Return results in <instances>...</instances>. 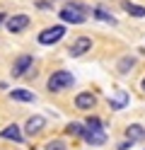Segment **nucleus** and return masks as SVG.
<instances>
[{
  "label": "nucleus",
  "mask_w": 145,
  "mask_h": 150,
  "mask_svg": "<svg viewBox=\"0 0 145 150\" xmlns=\"http://www.w3.org/2000/svg\"><path fill=\"white\" fill-rule=\"evenodd\" d=\"M5 22H7V15H5V12H0V27H3Z\"/></svg>",
  "instance_id": "4be33fe9"
},
{
  "label": "nucleus",
  "mask_w": 145,
  "mask_h": 150,
  "mask_svg": "<svg viewBox=\"0 0 145 150\" xmlns=\"http://www.w3.org/2000/svg\"><path fill=\"white\" fill-rule=\"evenodd\" d=\"M73 104L77 111H92L97 107V97L92 95V92H77L75 99H73Z\"/></svg>",
  "instance_id": "423d86ee"
},
{
  "label": "nucleus",
  "mask_w": 145,
  "mask_h": 150,
  "mask_svg": "<svg viewBox=\"0 0 145 150\" xmlns=\"http://www.w3.org/2000/svg\"><path fill=\"white\" fill-rule=\"evenodd\" d=\"M75 85V75L70 70H56L48 75V82H46V90L53 92V95H58V92H65L70 90Z\"/></svg>",
  "instance_id": "f257e3e1"
},
{
  "label": "nucleus",
  "mask_w": 145,
  "mask_h": 150,
  "mask_svg": "<svg viewBox=\"0 0 145 150\" xmlns=\"http://www.w3.org/2000/svg\"><path fill=\"white\" fill-rule=\"evenodd\" d=\"M85 128H87V131H104V119H99V116H87V119H85Z\"/></svg>",
  "instance_id": "f3484780"
},
{
  "label": "nucleus",
  "mask_w": 145,
  "mask_h": 150,
  "mask_svg": "<svg viewBox=\"0 0 145 150\" xmlns=\"http://www.w3.org/2000/svg\"><path fill=\"white\" fill-rule=\"evenodd\" d=\"M121 7H123V12L128 15V17H145V7L143 5H138V3H131V0H123L121 3Z\"/></svg>",
  "instance_id": "ddd939ff"
},
{
  "label": "nucleus",
  "mask_w": 145,
  "mask_h": 150,
  "mask_svg": "<svg viewBox=\"0 0 145 150\" xmlns=\"http://www.w3.org/2000/svg\"><path fill=\"white\" fill-rule=\"evenodd\" d=\"M44 150H68V145H65V140H48Z\"/></svg>",
  "instance_id": "6ab92c4d"
},
{
  "label": "nucleus",
  "mask_w": 145,
  "mask_h": 150,
  "mask_svg": "<svg viewBox=\"0 0 145 150\" xmlns=\"http://www.w3.org/2000/svg\"><path fill=\"white\" fill-rule=\"evenodd\" d=\"M126 138L133 140V143H143V140H145V126L128 124V126H126Z\"/></svg>",
  "instance_id": "9d476101"
},
{
  "label": "nucleus",
  "mask_w": 145,
  "mask_h": 150,
  "mask_svg": "<svg viewBox=\"0 0 145 150\" xmlns=\"http://www.w3.org/2000/svg\"><path fill=\"white\" fill-rule=\"evenodd\" d=\"M63 36H65V27H63V24H53V27H46V29L39 32L36 41L41 44V46H53V44L61 41Z\"/></svg>",
  "instance_id": "f03ea898"
},
{
  "label": "nucleus",
  "mask_w": 145,
  "mask_h": 150,
  "mask_svg": "<svg viewBox=\"0 0 145 150\" xmlns=\"http://www.w3.org/2000/svg\"><path fill=\"white\" fill-rule=\"evenodd\" d=\"M44 128H46V119H44V116H39V114H34V116H29V119H27V124H24V133H27V136H39Z\"/></svg>",
  "instance_id": "0eeeda50"
},
{
  "label": "nucleus",
  "mask_w": 145,
  "mask_h": 150,
  "mask_svg": "<svg viewBox=\"0 0 145 150\" xmlns=\"http://www.w3.org/2000/svg\"><path fill=\"white\" fill-rule=\"evenodd\" d=\"M29 24H32V20H29V15L24 12H19V15H12V17H7V22H5V29L10 34H22L29 29Z\"/></svg>",
  "instance_id": "20e7f679"
},
{
  "label": "nucleus",
  "mask_w": 145,
  "mask_h": 150,
  "mask_svg": "<svg viewBox=\"0 0 145 150\" xmlns=\"http://www.w3.org/2000/svg\"><path fill=\"white\" fill-rule=\"evenodd\" d=\"M92 15L97 17V20H102V22H106V24H116V17H114V15L109 12V10H106L104 5H97L94 10H92Z\"/></svg>",
  "instance_id": "2eb2a0df"
},
{
  "label": "nucleus",
  "mask_w": 145,
  "mask_h": 150,
  "mask_svg": "<svg viewBox=\"0 0 145 150\" xmlns=\"http://www.w3.org/2000/svg\"><path fill=\"white\" fill-rule=\"evenodd\" d=\"M92 44H94L92 36H77V39L68 46V53H70L73 58H80V56H85L87 51L92 49Z\"/></svg>",
  "instance_id": "39448f33"
},
{
  "label": "nucleus",
  "mask_w": 145,
  "mask_h": 150,
  "mask_svg": "<svg viewBox=\"0 0 145 150\" xmlns=\"http://www.w3.org/2000/svg\"><path fill=\"white\" fill-rule=\"evenodd\" d=\"M32 65H34V56L32 53H22V56L15 58L12 68H10V75H12V78H24V75L32 70Z\"/></svg>",
  "instance_id": "7ed1b4c3"
},
{
  "label": "nucleus",
  "mask_w": 145,
  "mask_h": 150,
  "mask_svg": "<svg viewBox=\"0 0 145 150\" xmlns=\"http://www.w3.org/2000/svg\"><path fill=\"white\" fill-rule=\"evenodd\" d=\"M10 99L19 102V104H34L36 102V95L29 90H10Z\"/></svg>",
  "instance_id": "9b49d317"
},
{
  "label": "nucleus",
  "mask_w": 145,
  "mask_h": 150,
  "mask_svg": "<svg viewBox=\"0 0 145 150\" xmlns=\"http://www.w3.org/2000/svg\"><path fill=\"white\" fill-rule=\"evenodd\" d=\"M85 131H87L85 124H77V121H73V124H68V126H65V133H68V136H77V138H82V136H85Z\"/></svg>",
  "instance_id": "a211bd4d"
},
{
  "label": "nucleus",
  "mask_w": 145,
  "mask_h": 150,
  "mask_svg": "<svg viewBox=\"0 0 145 150\" xmlns=\"http://www.w3.org/2000/svg\"><path fill=\"white\" fill-rule=\"evenodd\" d=\"M140 90H143V92H145V78H143V80H140Z\"/></svg>",
  "instance_id": "5701e85b"
},
{
  "label": "nucleus",
  "mask_w": 145,
  "mask_h": 150,
  "mask_svg": "<svg viewBox=\"0 0 145 150\" xmlns=\"http://www.w3.org/2000/svg\"><path fill=\"white\" fill-rule=\"evenodd\" d=\"M0 138L3 140H12V143H24V133H22V128H19L17 124L5 126L3 131H0Z\"/></svg>",
  "instance_id": "1a4fd4ad"
},
{
  "label": "nucleus",
  "mask_w": 145,
  "mask_h": 150,
  "mask_svg": "<svg viewBox=\"0 0 145 150\" xmlns=\"http://www.w3.org/2000/svg\"><path fill=\"white\" fill-rule=\"evenodd\" d=\"M58 17L65 22V24H82L85 20H87V15H82V12H77L75 7H63L61 12H58Z\"/></svg>",
  "instance_id": "6e6552de"
},
{
  "label": "nucleus",
  "mask_w": 145,
  "mask_h": 150,
  "mask_svg": "<svg viewBox=\"0 0 145 150\" xmlns=\"http://www.w3.org/2000/svg\"><path fill=\"white\" fill-rule=\"evenodd\" d=\"M126 104H128V95H126V92H119V95H116V97H109V107H111L114 111L123 109Z\"/></svg>",
  "instance_id": "dca6fc26"
},
{
  "label": "nucleus",
  "mask_w": 145,
  "mask_h": 150,
  "mask_svg": "<svg viewBox=\"0 0 145 150\" xmlns=\"http://www.w3.org/2000/svg\"><path fill=\"white\" fill-rule=\"evenodd\" d=\"M34 5L39 7V10H51V3H48V0H36Z\"/></svg>",
  "instance_id": "aec40b11"
},
{
  "label": "nucleus",
  "mask_w": 145,
  "mask_h": 150,
  "mask_svg": "<svg viewBox=\"0 0 145 150\" xmlns=\"http://www.w3.org/2000/svg\"><path fill=\"white\" fill-rule=\"evenodd\" d=\"M133 145H135L133 140H128V138H126L123 143H119V150H128V148H133Z\"/></svg>",
  "instance_id": "412c9836"
},
{
  "label": "nucleus",
  "mask_w": 145,
  "mask_h": 150,
  "mask_svg": "<svg viewBox=\"0 0 145 150\" xmlns=\"http://www.w3.org/2000/svg\"><path fill=\"white\" fill-rule=\"evenodd\" d=\"M133 68H135V56H121V58H119V63H116V70H119L121 75L131 73Z\"/></svg>",
  "instance_id": "4468645a"
},
{
  "label": "nucleus",
  "mask_w": 145,
  "mask_h": 150,
  "mask_svg": "<svg viewBox=\"0 0 145 150\" xmlns=\"http://www.w3.org/2000/svg\"><path fill=\"white\" fill-rule=\"evenodd\" d=\"M82 140H85L87 145H97V148H99V145H104L109 138H106V133H104V131H85Z\"/></svg>",
  "instance_id": "f8f14e48"
}]
</instances>
